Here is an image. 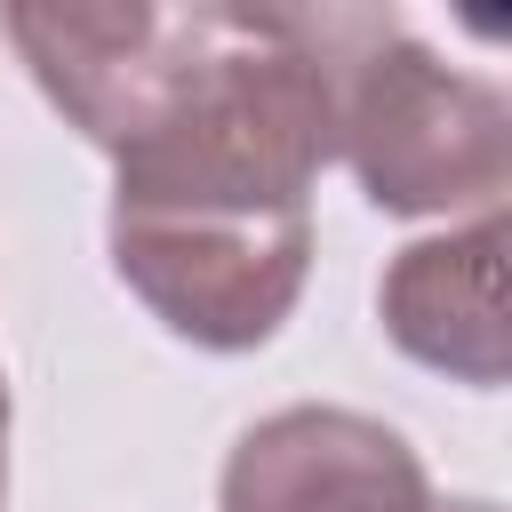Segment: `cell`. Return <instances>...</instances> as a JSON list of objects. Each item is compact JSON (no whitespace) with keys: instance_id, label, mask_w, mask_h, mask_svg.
<instances>
[{"instance_id":"cell-1","label":"cell","mask_w":512,"mask_h":512,"mask_svg":"<svg viewBox=\"0 0 512 512\" xmlns=\"http://www.w3.org/2000/svg\"><path fill=\"white\" fill-rule=\"evenodd\" d=\"M336 152L384 216H504L512 104L488 72L440 64L392 8H312Z\"/></svg>"},{"instance_id":"cell-4","label":"cell","mask_w":512,"mask_h":512,"mask_svg":"<svg viewBox=\"0 0 512 512\" xmlns=\"http://www.w3.org/2000/svg\"><path fill=\"white\" fill-rule=\"evenodd\" d=\"M384 336L472 392H496L512 376V336H504V216H472L464 232L408 240L384 264L376 288Z\"/></svg>"},{"instance_id":"cell-5","label":"cell","mask_w":512,"mask_h":512,"mask_svg":"<svg viewBox=\"0 0 512 512\" xmlns=\"http://www.w3.org/2000/svg\"><path fill=\"white\" fill-rule=\"evenodd\" d=\"M0 512H8V376H0Z\"/></svg>"},{"instance_id":"cell-6","label":"cell","mask_w":512,"mask_h":512,"mask_svg":"<svg viewBox=\"0 0 512 512\" xmlns=\"http://www.w3.org/2000/svg\"><path fill=\"white\" fill-rule=\"evenodd\" d=\"M432 512H504V504H488V496H456V504H432Z\"/></svg>"},{"instance_id":"cell-3","label":"cell","mask_w":512,"mask_h":512,"mask_svg":"<svg viewBox=\"0 0 512 512\" xmlns=\"http://www.w3.org/2000/svg\"><path fill=\"white\" fill-rule=\"evenodd\" d=\"M216 512H432V480L384 416L296 400L232 440Z\"/></svg>"},{"instance_id":"cell-2","label":"cell","mask_w":512,"mask_h":512,"mask_svg":"<svg viewBox=\"0 0 512 512\" xmlns=\"http://www.w3.org/2000/svg\"><path fill=\"white\" fill-rule=\"evenodd\" d=\"M104 240L128 296L200 352H256L264 336H280L312 272V208L112 192Z\"/></svg>"}]
</instances>
